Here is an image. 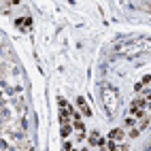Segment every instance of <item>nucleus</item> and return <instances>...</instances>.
Instances as JSON below:
<instances>
[{
  "instance_id": "7ed1b4c3",
  "label": "nucleus",
  "mask_w": 151,
  "mask_h": 151,
  "mask_svg": "<svg viewBox=\"0 0 151 151\" xmlns=\"http://www.w3.org/2000/svg\"><path fill=\"white\" fill-rule=\"evenodd\" d=\"M79 109L85 113V117H89V109H87V104H85V100L83 98H79Z\"/></svg>"
},
{
  "instance_id": "f257e3e1",
  "label": "nucleus",
  "mask_w": 151,
  "mask_h": 151,
  "mask_svg": "<svg viewBox=\"0 0 151 151\" xmlns=\"http://www.w3.org/2000/svg\"><path fill=\"white\" fill-rule=\"evenodd\" d=\"M73 115H75V111L70 109V104L66 102V100L60 98V122H62L64 138H68L70 134H73Z\"/></svg>"
},
{
  "instance_id": "f03ea898",
  "label": "nucleus",
  "mask_w": 151,
  "mask_h": 151,
  "mask_svg": "<svg viewBox=\"0 0 151 151\" xmlns=\"http://www.w3.org/2000/svg\"><path fill=\"white\" fill-rule=\"evenodd\" d=\"M102 102L109 111V115H115L117 113V106H119V94H117V89L115 87H111V85H104L102 87Z\"/></svg>"
},
{
  "instance_id": "20e7f679",
  "label": "nucleus",
  "mask_w": 151,
  "mask_h": 151,
  "mask_svg": "<svg viewBox=\"0 0 151 151\" xmlns=\"http://www.w3.org/2000/svg\"><path fill=\"white\" fill-rule=\"evenodd\" d=\"M17 26H22V28L30 26V19H19V22H17Z\"/></svg>"
}]
</instances>
